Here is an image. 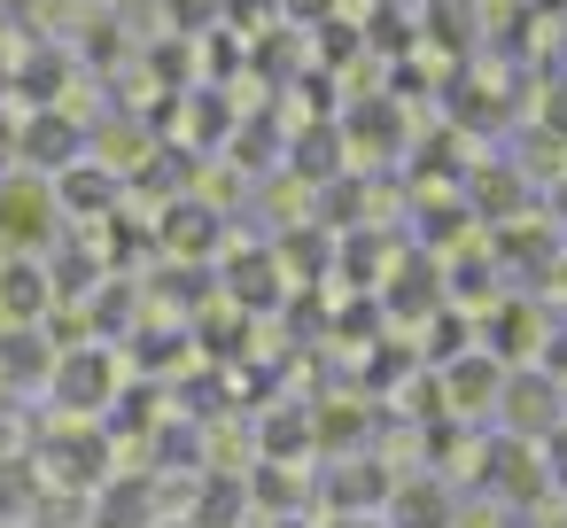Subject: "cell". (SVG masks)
Returning <instances> with one entry per match:
<instances>
[{
	"label": "cell",
	"instance_id": "6da1fadb",
	"mask_svg": "<svg viewBox=\"0 0 567 528\" xmlns=\"http://www.w3.org/2000/svg\"><path fill=\"white\" fill-rule=\"evenodd\" d=\"M0 148H9V125H0Z\"/></svg>",
	"mask_w": 567,
	"mask_h": 528
}]
</instances>
